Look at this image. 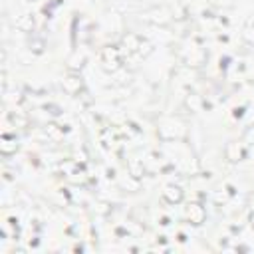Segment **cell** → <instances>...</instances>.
Wrapping results in <instances>:
<instances>
[{"mask_svg":"<svg viewBox=\"0 0 254 254\" xmlns=\"http://www.w3.org/2000/svg\"><path fill=\"white\" fill-rule=\"evenodd\" d=\"M121 67V58H119V50L113 46H107L101 50V69L107 73H113Z\"/></svg>","mask_w":254,"mask_h":254,"instance_id":"6da1fadb","label":"cell"},{"mask_svg":"<svg viewBox=\"0 0 254 254\" xmlns=\"http://www.w3.org/2000/svg\"><path fill=\"white\" fill-rule=\"evenodd\" d=\"M185 216L192 226H200L206 220V210L200 202H189L185 208Z\"/></svg>","mask_w":254,"mask_h":254,"instance_id":"7a4b0ae2","label":"cell"},{"mask_svg":"<svg viewBox=\"0 0 254 254\" xmlns=\"http://www.w3.org/2000/svg\"><path fill=\"white\" fill-rule=\"evenodd\" d=\"M62 87H64L65 93H69V95H77V93L83 89V79H81L79 73L69 71V73L64 75V79H62Z\"/></svg>","mask_w":254,"mask_h":254,"instance_id":"3957f363","label":"cell"},{"mask_svg":"<svg viewBox=\"0 0 254 254\" xmlns=\"http://www.w3.org/2000/svg\"><path fill=\"white\" fill-rule=\"evenodd\" d=\"M224 157H226L228 163H240L246 157V149L238 141H228L226 147H224Z\"/></svg>","mask_w":254,"mask_h":254,"instance_id":"277c9868","label":"cell"},{"mask_svg":"<svg viewBox=\"0 0 254 254\" xmlns=\"http://www.w3.org/2000/svg\"><path fill=\"white\" fill-rule=\"evenodd\" d=\"M161 196H163V200L169 202V204H179V202H183V198H185V190H183L179 185H173V183H171V185H165Z\"/></svg>","mask_w":254,"mask_h":254,"instance_id":"5b68a950","label":"cell"},{"mask_svg":"<svg viewBox=\"0 0 254 254\" xmlns=\"http://www.w3.org/2000/svg\"><path fill=\"white\" fill-rule=\"evenodd\" d=\"M18 151V141H16V137H12V135H2L0 137V153L4 155V157H10V155H14Z\"/></svg>","mask_w":254,"mask_h":254,"instance_id":"8992f818","label":"cell"},{"mask_svg":"<svg viewBox=\"0 0 254 254\" xmlns=\"http://www.w3.org/2000/svg\"><path fill=\"white\" fill-rule=\"evenodd\" d=\"M141 40H143V38H139L137 34H133V32H127V34L121 38V44H123V48H125L129 54H137Z\"/></svg>","mask_w":254,"mask_h":254,"instance_id":"52a82bcc","label":"cell"},{"mask_svg":"<svg viewBox=\"0 0 254 254\" xmlns=\"http://www.w3.org/2000/svg\"><path fill=\"white\" fill-rule=\"evenodd\" d=\"M127 169H129V175L135 179V181H139L141 177H143V163L141 161H137V159H131L129 163H127Z\"/></svg>","mask_w":254,"mask_h":254,"instance_id":"ba28073f","label":"cell"},{"mask_svg":"<svg viewBox=\"0 0 254 254\" xmlns=\"http://www.w3.org/2000/svg\"><path fill=\"white\" fill-rule=\"evenodd\" d=\"M151 14H153V16H149V22H153V24L165 26V24H169V20H171V18H169V12L163 10V8H161V10H153Z\"/></svg>","mask_w":254,"mask_h":254,"instance_id":"9c48e42d","label":"cell"},{"mask_svg":"<svg viewBox=\"0 0 254 254\" xmlns=\"http://www.w3.org/2000/svg\"><path fill=\"white\" fill-rule=\"evenodd\" d=\"M16 26H18L22 32H32V30H34V16H30V14L20 16V20L16 22Z\"/></svg>","mask_w":254,"mask_h":254,"instance_id":"30bf717a","label":"cell"},{"mask_svg":"<svg viewBox=\"0 0 254 254\" xmlns=\"http://www.w3.org/2000/svg\"><path fill=\"white\" fill-rule=\"evenodd\" d=\"M153 52H155V46H153V42H149V40H141L137 54H139L141 58H149Z\"/></svg>","mask_w":254,"mask_h":254,"instance_id":"8fae6325","label":"cell"},{"mask_svg":"<svg viewBox=\"0 0 254 254\" xmlns=\"http://www.w3.org/2000/svg\"><path fill=\"white\" fill-rule=\"evenodd\" d=\"M28 46H30V52H34V54H42L46 50V42L42 38H32Z\"/></svg>","mask_w":254,"mask_h":254,"instance_id":"7c38bea8","label":"cell"},{"mask_svg":"<svg viewBox=\"0 0 254 254\" xmlns=\"http://www.w3.org/2000/svg\"><path fill=\"white\" fill-rule=\"evenodd\" d=\"M185 103H187V105H189V107H190L192 111H198V109H200V105H202L200 97H198V95H194V93H192V95H187Z\"/></svg>","mask_w":254,"mask_h":254,"instance_id":"4fadbf2b","label":"cell"},{"mask_svg":"<svg viewBox=\"0 0 254 254\" xmlns=\"http://www.w3.org/2000/svg\"><path fill=\"white\" fill-rule=\"evenodd\" d=\"M10 121H12L14 125H22V127L28 125V119H26V117H20V115H16V113H10Z\"/></svg>","mask_w":254,"mask_h":254,"instance_id":"5bb4252c","label":"cell"},{"mask_svg":"<svg viewBox=\"0 0 254 254\" xmlns=\"http://www.w3.org/2000/svg\"><path fill=\"white\" fill-rule=\"evenodd\" d=\"M228 196H230V192H220L218 190V192H214V202L216 204H224L228 200Z\"/></svg>","mask_w":254,"mask_h":254,"instance_id":"9a60e30c","label":"cell"},{"mask_svg":"<svg viewBox=\"0 0 254 254\" xmlns=\"http://www.w3.org/2000/svg\"><path fill=\"white\" fill-rule=\"evenodd\" d=\"M242 38H244L248 44H254V30H252V28H246V30L242 32Z\"/></svg>","mask_w":254,"mask_h":254,"instance_id":"2e32d148","label":"cell"}]
</instances>
